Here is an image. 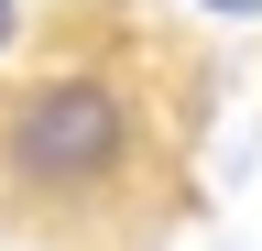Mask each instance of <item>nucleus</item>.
Listing matches in <instances>:
<instances>
[{
  "label": "nucleus",
  "instance_id": "1",
  "mask_svg": "<svg viewBox=\"0 0 262 251\" xmlns=\"http://www.w3.org/2000/svg\"><path fill=\"white\" fill-rule=\"evenodd\" d=\"M186 99L196 55L142 0H55L0 55V218L44 240H120L175 175Z\"/></svg>",
  "mask_w": 262,
  "mask_h": 251
},
{
  "label": "nucleus",
  "instance_id": "3",
  "mask_svg": "<svg viewBox=\"0 0 262 251\" xmlns=\"http://www.w3.org/2000/svg\"><path fill=\"white\" fill-rule=\"evenodd\" d=\"M208 11H262V0H208Z\"/></svg>",
  "mask_w": 262,
  "mask_h": 251
},
{
  "label": "nucleus",
  "instance_id": "2",
  "mask_svg": "<svg viewBox=\"0 0 262 251\" xmlns=\"http://www.w3.org/2000/svg\"><path fill=\"white\" fill-rule=\"evenodd\" d=\"M11 33H22V0H0V55H11Z\"/></svg>",
  "mask_w": 262,
  "mask_h": 251
}]
</instances>
